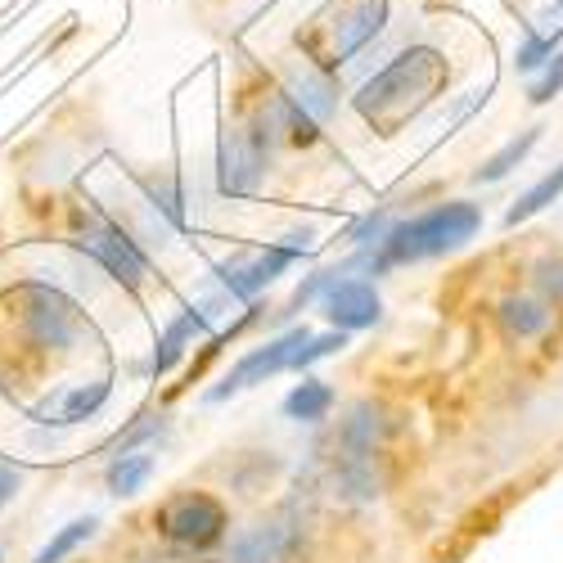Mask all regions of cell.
Wrapping results in <instances>:
<instances>
[{
  "mask_svg": "<svg viewBox=\"0 0 563 563\" xmlns=\"http://www.w3.org/2000/svg\"><path fill=\"white\" fill-rule=\"evenodd\" d=\"M77 249L100 262L122 289H140L150 279V253L140 249V240L113 217H81V230H77Z\"/></svg>",
  "mask_w": 563,
  "mask_h": 563,
  "instance_id": "cell-4",
  "label": "cell"
},
{
  "mask_svg": "<svg viewBox=\"0 0 563 563\" xmlns=\"http://www.w3.org/2000/svg\"><path fill=\"white\" fill-rule=\"evenodd\" d=\"M140 190H145V208H154V212H163V221L172 225V230H180L185 225V199H180V190H176V180L172 176H150V180H140Z\"/></svg>",
  "mask_w": 563,
  "mask_h": 563,
  "instance_id": "cell-20",
  "label": "cell"
},
{
  "mask_svg": "<svg viewBox=\"0 0 563 563\" xmlns=\"http://www.w3.org/2000/svg\"><path fill=\"white\" fill-rule=\"evenodd\" d=\"M154 523L158 532L172 541V545H185V550H212L225 528H230V514L217 496L208 492H180L172 496L167 505H158L154 514Z\"/></svg>",
  "mask_w": 563,
  "mask_h": 563,
  "instance_id": "cell-5",
  "label": "cell"
},
{
  "mask_svg": "<svg viewBox=\"0 0 563 563\" xmlns=\"http://www.w3.org/2000/svg\"><path fill=\"white\" fill-rule=\"evenodd\" d=\"M320 302H324V320H330L334 330H343V334L374 330V324L384 320V298H379V289H374L369 279H361V275L334 279V285L320 294Z\"/></svg>",
  "mask_w": 563,
  "mask_h": 563,
  "instance_id": "cell-9",
  "label": "cell"
},
{
  "mask_svg": "<svg viewBox=\"0 0 563 563\" xmlns=\"http://www.w3.org/2000/svg\"><path fill=\"white\" fill-rule=\"evenodd\" d=\"M388 230H393V212H388V208H374V212H365V217L347 230V244H356V249H374Z\"/></svg>",
  "mask_w": 563,
  "mask_h": 563,
  "instance_id": "cell-23",
  "label": "cell"
},
{
  "mask_svg": "<svg viewBox=\"0 0 563 563\" xmlns=\"http://www.w3.org/2000/svg\"><path fill=\"white\" fill-rule=\"evenodd\" d=\"M483 230V208L455 199V203H438L429 212H419L410 221H393V230L384 234L374 249L365 253V275H388L397 266L410 262H429V257H446L455 249H464L474 234Z\"/></svg>",
  "mask_w": 563,
  "mask_h": 563,
  "instance_id": "cell-2",
  "label": "cell"
},
{
  "mask_svg": "<svg viewBox=\"0 0 563 563\" xmlns=\"http://www.w3.org/2000/svg\"><path fill=\"white\" fill-rule=\"evenodd\" d=\"M393 27L388 0H334L320 19V41L311 45V64H320L324 73H343L374 36H384Z\"/></svg>",
  "mask_w": 563,
  "mask_h": 563,
  "instance_id": "cell-3",
  "label": "cell"
},
{
  "mask_svg": "<svg viewBox=\"0 0 563 563\" xmlns=\"http://www.w3.org/2000/svg\"><path fill=\"white\" fill-rule=\"evenodd\" d=\"M554 199H563V163L554 167V172H545L532 190H523L519 199L509 203V212H505V225H523V221H532L537 212H545Z\"/></svg>",
  "mask_w": 563,
  "mask_h": 563,
  "instance_id": "cell-18",
  "label": "cell"
},
{
  "mask_svg": "<svg viewBox=\"0 0 563 563\" xmlns=\"http://www.w3.org/2000/svg\"><path fill=\"white\" fill-rule=\"evenodd\" d=\"M302 253L294 249V244H266L262 253H249V257H230V262H217L212 266V275H217V285H221V294L225 298H234V302H253L266 285H275L279 275H285L294 262H298Z\"/></svg>",
  "mask_w": 563,
  "mask_h": 563,
  "instance_id": "cell-7",
  "label": "cell"
},
{
  "mask_svg": "<svg viewBox=\"0 0 563 563\" xmlns=\"http://www.w3.org/2000/svg\"><path fill=\"white\" fill-rule=\"evenodd\" d=\"M554 96H563V51H559V55L545 64V73L528 86V100H532V104H550Z\"/></svg>",
  "mask_w": 563,
  "mask_h": 563,
  "instance_id": "cell-25",
  "label": "cell"
},
{
  "mask_svg": "<svg viewBox=\"0 0 563 563\" xmlns=\"http://www.w3.org/2000/svg\"><path fill=\"white\" fill-rule=\"evenodd\" d=\"M96 528H100V519H96V514H86V519H73L68 528H59L51 541H45L36 554H32V563H64L81 541H90V537H96Z\"/></svg>",
  "mask_w": 563,
  "mask_h": 563,
  "instance_id": "cell-19",
  "label": "cell"
},
{
  "mask_svg": "<svg viewBox=\"0 0 563 563\" xmlns=\"http://www.w3.org/2000/svg\"><path fill=\"white\" fill-rule=\"evenodd\" d=\"M163 433H167V415H145L140 424H131V429L118 438L113 455H131V451H140L145 442H154V438H163Z\"/></svg>",
  "mask_w": 563,
  "mask_h": 563,
  "instance_id": "cell-24",
  "label": "cell"
},
{
  "mask_svg": "<svg viewBox=\"0 0 563 563\" xmlns=\"http://www.w3.org/2000/svg\"><path fill=\"white\" fill-rule=\"evenodd\" d=\"M266 154L244 135V126H225L217 145V195L225 199H253L266 176Z\"/></svg>",
  "mask_w": 563,
  "mask_h": 563,
  "instance_id": "cell-8",
  "label": "cell"
},
{
  "mask_svg": "<svg viewBox=\"0 0 563 563\" xmlns=\"http://www.w3.org/2000/svg\"><path fill=\"white\" fill-rule=\"evenodd\" d=\"M19 487H23V474H19L14 464H5V460H0V509H5V505L19 496Z\"/></svg>",
  "mask_w": 563,
  "mask_h": 563,
  "instance_id": "cell-27",
  "label": "cell"
},
{
  "mask_svg": "<svg viewBox=\"0 0 563 563\" xmlns=\"http://www.w3.org/2000/svg\"><path fill=\"white\" fill-rule=\"evenodd\" d=\"M379 415L384 410L374 401H356L347 410V419H343L334 451H347V455H374V451H379V442H384V419Z\"/></svg>",
  "mask_w": 563,
  "mask_h": 563,
  "instance_id": "cell-13",
  "label": "cell"
},
{
  "mask_svg": "<svg viewBox=\"0 0 563 563\" xmlns=\"http://www.w3.org/2000/svg\"><path fill=\"white\" fill-rule=\"evenodd\" d=\"M311 339V330L307 324H294L289 334H279V339H271V343H262V347H253L249 356H240L230 365V374L217 384V388H208V401L217 406V401H230V397H240V393H249L253 384H266L271 374H279V369H289V361H294V352L302 347Z\"/></svg>",
  "mask_w": 563,
  "mask_h": 563,
  "instance_id": "cell-6",
  "label": "cell"
},
{
  "mask_svg": "<svg viewBox=\"0 0 563 563\" xmlns=\"http://www.w3.org/2000/svg\"><path fill=\"white\" fill-rule=\"evenodd\" d=\"M537 285L545 298H563V262H541L537 266Z\"/></svg>",
  "mask_w": 563,
  "mask_h": 563,
  "instance_id": "cell-26",
  "label": "cell"
},
{
  "mask_svg": "<svg viewBox=\"0 0 563 563\" xmlns=\"http://www.w3.org/2000/svg\"><path fill=\"white\" fill-rule=\"evenodd\" d=\"M559 41H563V27H554V32H532V27H528L523 45L514 51V68H519V73H537V68H545V64L559 55Z\"/></svg>",
  "mask_w": 563,
  "mask_h": 563,
  "instance_id": "cell-21",
  "label": "cell"
},
{
  "mask_svg": "<svg viewBox=\"0 0 563 563\" xmlns=\"http://www.w3.org/2000/svg\"><path fill=\"white\" fill-rule=\"evenodd\" d=\"M496 316H500V324H505L509 339H537V334L550 330V302H541V298L509 294Z\"/></svg>",
  "mask_w": 563,
  "mask_h": 563,
  "instance_id": "cell-15",
  "label": "cell"
},
{
  "mask_svg": "<svg viewBox=\"0 0 563 563\" xmlns=\"http://www.w3.org/2000/svg\"><path fill=\"white\" fill-rule=\"evenodd\" d=\"M343 347H347V334H343V330H324V334H311V339H307V343L294 352L289 369H298V374H302V369H311V365H316V361H324V356H339Z\"/></svg>",
  "mask_w": 563,
  "mask_h": 563,
  "instance_id": "cell-22",
  "label": "cell"
},
{
  "mask_svg": "<svg viewBox=\"0 0 563 563\" xmlns=\"http://www.w3.org/2000/svg\"><path fill=\"white\" fill-rule=\"evenodd\" d=\"M285 96L311 118V122H330V118H339V109H343V81L334 77V73H324L320 64H311V59H294L289 68H285Z\"/></svg>",
  "mask_w": 563,
  "mask_h": 563,
  "instance_id": "cell-10",
  "label": "cell"
},
{
  "mask_svg": "<svg viewBox=\"0 0 563 563\" xmlns=\"http://www.w3.org/2000/svg\"><path fill=\"white\" fill-rule=\"evenodd\" d=\"M537 140H541V126H528V131H519L514 140H505V145H500L492 158H483V167L474 172V185H496V180H505L509 172H519L523 158L537 150Z\"/></svg>",
  "mask_w": 563,
  "mask_h": 563,
  "instance_id": "cell-16",
  "label": "cell"
},
{
  "mask_svg": "<svg viewBox=\"0 0 563 563\" xmlns=\"http://www.w3.org/2000/svg\"><path fill=\"white\" fill-rule=\"evenodd\" d=\"M334 410V388L316 379V374H302V384H294V393L285 397V415L294 424H320V419H330Z\"/></svg>",
  "mask_w": 563,
  "mask_h": 563,
  "instance_id": "cell-14",
  "label": "cell"
},
{
  "mask_svg": "<svg viewBox=\"0 0 563 563\" xmlns=\"http://www.w3.org/2000/svg\"><path fill=\"white\" fill-rule=\"evenodd\" d=\"M154 451H131V455H113L109 460V474H104V483H109V496H118V500H126V496H135L140 487H145L150 478H154Z\"/></svg>",
  "mask_w": 563,
  "mask_h": 563,
  "instance_id": "cell-17",
  "label": "cell"
},
{
  "mask_svg": "<svg viewBox=\"0 0 563 563\" xmlns=\"http://www.w3.org/2000/svg\"><path fill=\"white\" fill-rule=\"evenodd\" d=\"M225 298H208V302H190V307H180V316L163 330L158 347H154V361H150V374H167L180 356H185V343H195V339H208L212 334V324L221 316Z\"/></svg>",
  "mask_w": 563,
  "mask_h": 563,
  "instance_id": "cell-11",
  "label": "cell"
},
{
  "mask_svg": "<svg viewBox=\"0 0 563 563\" xmlns=\"http://www.w3.org/2000/svg\"><path fill=\"white\" fill-rule=\"evenodd\" d=\"M294 550H298V523L271 519V523L244 528L230 541V563H285Z\"/></svg>",
  "mask_w": 563,
  "mask_h": 563,
  "instance_id": "cell-12",
  "label": "cell"
},
{
  "mask_svg": "<svg viewBox=\"0 0 563 563\" xmlns=\"http://www.w3.org/2000/svg\"><path fill=\"white\" fill-rule=\"evenodd\" d=\"M451 81V64L433 41H410L406 51H397L384 68H374L356 90H352V109L384 131H401L410 118L424 113L442 86Z\"/></svg>",
  "mask_w": 563,
  "mask_h": 563,
  "instance_id": "cell-1",
  "label": "cell"
}]
</instances>
